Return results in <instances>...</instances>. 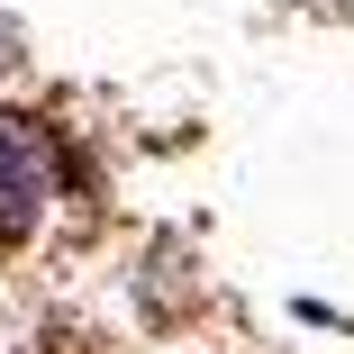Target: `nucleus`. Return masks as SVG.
<instances>
[{"label":"nucleus","mask_w":354,"mask_h":354,"mask_svg":"<svg viewBox=\"0 0 354 354\" xmlns=\"http://www.w3.org/2000/svg\"><path fill=\"white\" fill-rule=\"evenodd\" d=\"M37 200H46V146L28 127H0V254L19 245V227L37 218Z\"/></svg>","instance_id":"obj_1"}]
</instances>
